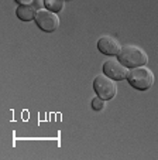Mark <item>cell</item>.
Here are the masks:
<instances>
[{"label": "cell", "mask_w": 158, "mask_h": 160, "mask_svg": "<svg viewBox=\"0 0 158 160\" xmlns=\"http://www.w3.org/2000/svg\"><path fill=\"white\" fill-rule=\"evenodd\" d=\"M90 106H92V109L96 112L102 111V109L104 108V99H102V98H99V97L93 98L92 102H90Z\"/></svg>", "instance_id": "obj_9"}, {"label": "cell", "mask_w": 158, "mask_h": 160, "mask_svg": "<svg viewBox=\"0 0 158 160\" xmlns=\"http://www.w3.org/2000/svg\"><path fill=\"white\" fill-rule=\"evenodd\" d=\"M37 7L36 4H27V6H18L17 10H16V14L20 18L21 21H31L36 18L37 16Z\"/></svg>", "instance_id": "obj_7"}, {"label": "cell", "mask_w": 158, "mask_h": 160, "mask_svg": "<svg viewBox=\"0 0 158 160\" xmlns=\"http://www.w3.org/2000/svg\"><path fill=\"white\" fill-rule=\"evenodd\" d=\"M93 91L96 92L99 98L104 101H110L116 97L117 94V87L114 79L109 78L104 74H99L93 79Z\"/></svg>", "instance_id": "obj_3"}, {"label": "cell", "mask_w": 158, "mask_h": 160, "mask_svg": "<svg viewBox=\"0 0 158 160\" xmlns=\"http://www.w3.org/2000/svg\"><path fill=\"white\" fill-rule=\"evenodd\" d=\"M127 81L131 87L137 91H148L154 85L155 77L150 68L144 67H137V68H131L128 71Z\"/></svg>", "instance_id": "obj_2"}, {"label": "cell", "mask_w": 158, "mask_h": 160, "mask_svg": "<svg viewBox=\"0 0 158 160\" xmlns=\"http://www.w3.org/2000/svg\"><path fill=\"white\" fill-rule=\"evenodd\" d=\"M45 9H48L50 12L54 13H60L64 9V4H65V0H42Z\"/></svg>", "instance_id": "obj_8"}, {"label": "cell", "mask_w": 158, "mask_h": 160, "mask_svg": "<svg viewBox=\"0 0 158 160\" xmlns=\"http://www.w3.org/2000/svg\"><path fill=\"white\" fill-rule=\"evenodd\" d=\"M18 3V6H27V4H33L34 0H16Z\"/></svg>", "instance_id": "obj_10"}, {"label": "cell", "mask_w": 158, "mask_h": 160, "mask_svg": "<svg viewBox=\"0 0 158 160\" xmlns=\"http://www.w3.org/2000/svg\"><path fill=\"white\" fill-rule=\"evenodd\" d=\"M119 61L126 65L127 68H137V67H144L148 62V55L141 47L137 45H124L122 47L119 52Z\"/></svg>", "instance_id": "obj_1"}, {"label": "cell", "mask_w": 158, "mask_h": 160, "mask_svg": "<svg viewBox=\"0 0 158 160\" xmlns=\"http://www.w3.org/2000/svg\"><path fill=\"white\" fill-rule=\"evenodd\" d=\"M98 50L104 55H109V57H116L119 55L120 50H122V45L117 41L114 37L112 36H102L98 40Z\"/></svg>", "instance_id": "obj_6"}, {"label": "cell", "mask_w": 158, "mask_h": 160, "mask_svg": "<svg viewBox=\"0 0 158 160\" xmlns=\"http://www.w3.org/2000/svg\"><path fill=\"white\" fill-rule=\"evenodd\" d=\"M37 27L45 33H54L60 27V17L57 13L50 12L48 9H40L34 18Z\"/></svg>", "instance_id": "obj_4"}, {"label": "cell", "mask_w": 158, "mask_h": 160, "mask_svg": "<svg viewBox=\"0 0 158 160\" xmlns=\"http://www.w3.org/2000/svg\"><path fill=\"white\" fill-rule=\"evenodd\" d=\"M103 74L108 75L109 78L114 79V81H123V79H127L128 75V70L127 67L123 65L119 61V58H109L103 62Z\"/></svg>", "instance_id": "obj_5"}]
</instances>
